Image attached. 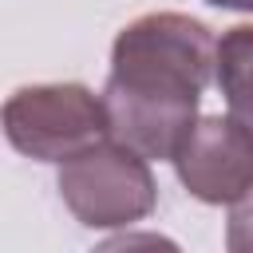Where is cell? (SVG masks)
Returning a JSON list of instances; mask_svg holds the SVG:
<instances>
[{
    "mask_svg": "<svg viewBox=\"0 0 253 253\" xmlns=\"http://www.w3.org/2000/svg\"><path fill=\"white\" fill-rule=\"evenodd\" d=\"M217 87L229 115L253 126V24L225 28L217 40Z\"/></svg>",
    "mask_w": 253,
    "mask_h": 253,
    "instance_id": "5",
    "label": "cell"
},
{
    "mask_svg": "<svg viewBox=\"0 0 253 253\" xmlns=\"http://www.w3.org/2000/svg\"><path fill=\"white\" fill-rule=\"evenodd\" d=\"M59 198L87 229H123L142 221L154 202L158 186L150 174V158L119 138H103L75 158L59 162Z\"/></svg>",
    "mask_w": 253,
    "mask_h": 253,
    "instance_id": "2",
    "label": "cell"
},
{
    "mask_svg": "<svg viewBox=\"0 0 253 253\" xmlns=\"http://www.w3.org/2000/svg\"><path fill=\"white\" fill-rule=\"evenodd\" d=\"M178 182L206 206H237L253 194V126L237 115H202L174 154Z\"/></svg>",
    "mask_w": 253,
    "mask_h": 253,
    "instance_id": "4",
    "label": "cell"
},
{
    "mask_svg": "<svg viewBox=\"0 0 253 253\" xmlns=\"http://www.w3.org/2000/svg\"><path fill=\"white\" fill-rule=\"evenodd\" d=\"M225 245L233 253H253V194L233 206L229 225H225Z\"/></svg>",
    "mask_w": 253,
    "mask_h": 253,
    "instance_id": "6",
    "label": "cell"
},
{
    "mask_svg": "<svg viewBox=\"0 0 253 253\" xmlns=\"http://www.w3.org/2000/svg\"><path fill=\"white\" fill-rule=\"evenodd\" d=\"M4 134L36 162H67L111 138V119L103 95L83 83H32L8 95Z\"/></svg>",
    "mask_w": 253,
    "mask_h": 253,
    "instance_id": "3",
    "label": "cell"
},
{
    "mask_svg": "<svg viewBox=\"0 0 253 253\" xmlns=\"http://www.w3.org/2000/svg\"><path fill=\"white\" fill-rule=\"evenodd\" d=\"M213 8H229V12H253V0H206Z\"/></svg>",
    "mask_w": 253,
    "mask_h": 253,
    "instance_id": "7",
    "label": "cell"
},
{
    "mask_svg": "<svg viewBox=\"0 0 253 253\" xmlns=\"http://www.w3.org/2000/svg\"><path fill=\"white\" fill-rule=\"evenodd\" d=\"M217 79L213 32L182 12H146L130 20L111 47L103 87L111 138L150 162H174L198 123V103Z\"/></svg>",
    "mask_w": 253,
    "mask_h": 253,
    "instance_id": "1",
    "label": "cell"
}]
</instances>
